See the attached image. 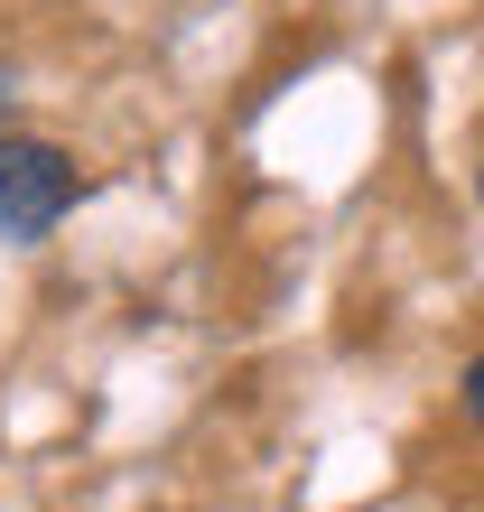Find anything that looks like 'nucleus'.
Masks as SVG:
<instances>
[{
  "instance_id": "f257e3e1",
  "label": "nucleus",
  "mask_w": 484,
  "mask_h": 512,
  "mask_svg": "<svg viewBox=\"0 0 484 512\" xmlns=\"http://www.w3.org/2000/svg\"><path fill=\"white\" fill-rule=\"evenodd\" d=\"M75 196H84L75 149L28 140V131L0 140V243H47V233L75 215Z\"/></svg>"
},
{
  "instance_id": "f03ea898",
  "label": "nucleus",
  "mask_w": 484,
  "mask_h": 512,
  "mask_svg": "<svg viewBox=\"0 0 484 512\" xmlns=\"http://www.w3.org/2000/svg\"><path fill=\"white\" fill-rule=\"evenodd\" d=\"M457 410L475 419V438H484V354H475V364H466V391H457Z\"/></svg>"
},
{
  "instance_id": "7ed1b4c3",
  "label": "nucleus",
  "mask_w": 484,
  "mask_h": 512,
  "mask_svg": "<svg viewBox=\"0 0 484 512\" xmlns=\"http://www.w3.org/2000/svg\"><path fill=\"white\" fill-rule=\"evenodd\" d=\"M475 196H484V168H475Z\"/></svg>"
}]
</instances>
